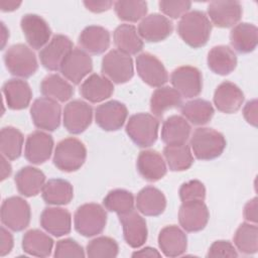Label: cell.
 <instances>
[{
	"instance_id": "obj_37",
	"label": "cell",
	"mask_w": 258,
	"mask_h": 258,
	"mask_svg": "<svg viewBox=\"0 0 258 258\" xmlns=\"http://www.w3.org/2000/svg\"><path fill=\"white\" fill-rule=\"evenodd\" d=\"M53 240L38 229L27 231L22 238V249L25 253L36 257H47L50 255Z\"/></svg>"
},
{
	"instance_id": "obj_7",
	"label": "cell",
	"mask_w": 258,
	"mask_h": 258,
	"mask_svg": "<svg viewBox=\"0 0 258 258\" xmlns=\"http://www.w3.org/2000/svg\"><path fill=\"white\" fill-rule=\"evenodd\" d=\"M31 218L29 204L20 197H10L1 206V222L14 232H20L28 227Z\"/></svg>"
},
{
	"instance_id": "obj_31",
	"label": "cell",
	"mask_w": 258,
	"mask_h": 258,
	"mask_svg": "<svg viewBox=\"0 0 258 258\" xmlns=\"http://www.w3.org/2000/svg\"><path fill=\"white\" fill-rule=\"evenodd\" d=\"M190 129L186 119L179 115H172L163 122L161 139L166 145L185 144L189 137Z\"/></svg>"
},
{
	"instance_id": "obj_29",
	"label": "cell",
	"mask_w": 258,
	"mask_h": 258,
	"mask_svg": "<svg viewBox=\"0 0 258 258\" xmlns=\"http://www.w3.org/2000/svg\"><path fill=\"white\" fill-rule=\"evenodd\" d=\"M137 210L149 217L161 215L166 208V199L161 190L154 186L143 187L136 197Z\"/></svg>"
},
{
	"instance_id": "obj_8",
	"label": "cell",
	"mask_w": 258,
	"mask_h": 258,
	"mask_svg": "<svg viewBox=\"0 0 258 258\" xmlns=\"http://www.w3.org/2000/svg\"><path fill=\"white\" fill-rule=\"evenodd\" d=\"M102 74L111 82L124 84L132 79L134 75L133 60L118 49L110 50L102 59Z\"/></svg>"
},
{
	"instance_id": "obj_42",
	"label": "cell",
	"mask_w": 258,
	"mask_h": 258,
	"mask_svg": "<svg viewBox=\"0 0 258 258\" xmlns=\"http://www.w3.org/2000/svg\"><path fill=\"white\" fill-rule=\"evenodd\" d=\"M234 244L243 254H255L258 250V228L255 224L242 223L235 235Z\"/></svg>"
},
{
	"instance_id": "obj_1",
	"label": "cell",
	"mask_w": 258,
	"mask_h": 258,
	"mask_svg": "<svg viewBox=\"0 0 258 258\" xmlns=\"http://www.w3.org/2000/svg\"><path fill=\"white\" fill-rule=\"evenodd\" d=\"M212 23L208 16L200 10L183 14L177 24V32L181 39L194 48L204 46L211 35Z\"/></svg>"
},
{
	"instance_id": "obj_36",
	"label": "cell",
	"mask_w": 258,
	"mask_h": 258,
	"mask_svg": "<svg viewBox=\"0 0 258 258\" xmlns=\"http://www.w3.org/2000/svg\"><path fill=\"white\" fill-rule=\"evenodd\" d=\"M182 105L181 95L168 86L156 89L150 99V110L154 116L160 118L163 113L169 109L177 108Z\"/></svg>"
},
{
	"instance_id": "obj_45",
	"label": "cell",
	"mask_w": 258,
	"mask_h": 258,
	"mask_svg": "<svg viewBox=\"0 0 258 258\" xmlns=\"http://www.w3.org/2000/svg\"><path fill=\"white\" fill-rule=\"evenodd\" d=\"M87 256L91 258L116 257L119 252L118 243L110 237L101 236L91 240L86 248Z\"/></svg>"
},
{
	"instance_id": "obj_39",
	"label": "cell",
	"mask_w": 258,
	"mask_h": 258,
	"mask_svg": "<svg viewBox=\"0 0 258 258\" xmlns=\"http://www.w3.org/2000/svg\"><path fill=\"white\" fill-rule=\"evenodd\" d=\"M180 112L194 125L207 124L214 115L212 104L204 99H194L180 106Z\"/></svg>"
},
{
	"instance_id": "obj_13",
	"label": "cell",
	"mask_w": 258,
	"mask_h": 258,
	"mask_svg": "<svg viewBox=\"0 0 258 258\" xmlns=\"http://www.w3.org/2000/svg\"><path fill=\"white\" fill-rule=\"evenodd\" d=\"M136 70L141 80L150 87H162L168 81V74L163 63L149 52L136 57Z\"/></svg>"
},
{
	"instance_id": "obj_21",
	"label": "cell",
	"mask_w": 258,
	"mask_h": 258,
	"mask_svg": "<svg viewBox=\"0 0 258 258\" xmlns=\"http://www.w3.org/2000/svg\"><path fill=\"white\" fill-rule=\"evenodd\" d=\"M52 148L53 139L51 135L37 130L27 136L24 155L30 163L41 164L49 159Z\"/></svg>"
},
{
	"instance_id": "obj_52",
	"label": "cell",
	"mask_w": 258,
	"mask_h": 258,
	"mask_svg": "<svg viewBox=\"0 0 258 258\" xmlns=\"http://www.w3.org/2000/svg\"><path fill=\"white\" fill-rule=\"evenodd\" d=\"M84 5L86 6V8L92 12L95 13H100V12H104L107 11L111 8V6L113 5L112 1H108V0H102V1H84Z\"/></svg>"
},
{
	"instance_id": "obj_19",
	"label": "cell",
	"mask_w": 258,
	"mask_h": 258,
	"mask_svg": "<svg viewBox=\"0 0 258 258\" xmlns=\"http://www.w3.org/2000/svg\"><path fill=\"white\" fill-rule=\"evenodd\" d=\"M173 30L172 22L158 13L145 16L138 25V34L148 42H158L167 38Z\"/></svg>"
},
{
	"instance_id": "obj_56",
	"label": "cell",
	"mask_w": 258,
	"mask_h": 258,
	"mask_svg": "<svg viewBox=\"0 0 258 258\" xmlns=\"http://www.w3.org/2000/svg\"><path fill=\"white\" fill-rule=\"evenodd\" d=\"M1 166H2V170H1V179L4 180L5 178H7V177L11 174L12 168H11L10 163L7 161L6 157L3 156V155L1 156Z\"/></svg>"
},
{
	"instance_id": "obj_54",
	"label": "cell",
	"mask_w": 258,
	"mask_h": 258,
	"mask_svg": "<svg viewBox=\"0 0 258 258\" xmlns=\"http://www.w3.org/2000/svg\"><path fill=\"white\" fill-rule=\"evenodd\" d=\"M161 254L152 247H145L141 250L135 251L132 254V257H160Z\"/></svg>"
},
{
	"instance_id": "obj_25",
	"label": "cell",
	"mask_w": 258,
	"mask_h": 258,
	"mask_svg": "<svg viewBox=\"0 0 258 258\" xmlns=\"http://www.w3.org/2000/svg\"><path fill=\"white\" fill-rule=\"evenodd\" d=\"M2 92L7 107L12 110H22L28 107L32 91L27 82L20 79H11L4 83Z\"/></svg>"
},
{
	"instance_id": "obj_43",
	"label": "cell",
	"mask_w": 258,
	"mask_h": 258,
	"mask_svg": "<svg viewBox=\"0 0 258 258\" xmlns=\"http://www.w3.org/2000/svg\"><path fill=\"white\" fill-rule=\"evenodd\" d=\"M114 10L119 19L136 22L147 13V3L141 0H120L114 3Z\"/></svg>"
},
{
	"instance_id": "obj_26",
	"label": "cell",
	"mask_w": 258,
	"mask_h": 258,
	"mask_svg": "<svg viewBox=\"0 0 258 258\" xmlns=\"http://www.w3.org/2000/svg\"><path fill=\"white\" fill-rule=\"evenodd\" d=\"M139 174L148 181H157L166 174V165L162 156L155 150H143L136 161Z\"/></svg>"
},
{
	"instance_id": "obj_14",
	"label": "cell",
	"mask_w": 258,
	"mask_h": 258,
	"mask_svg": "<svg viewBox=\"0 0 258 258\" xmlns=\"http://www.w3.org/2000/svg\"><path fill=\"white\" fill-rule=\"evenodd\" d=\"M210 218V213L204 201L183 202L178 211V221L186 232L203 230Z\"/></svg>"
},
{
	"instance_id": "obj_33",
	"label": "cell",
	"mask_w": 258,
	"mask_h": 258,
	"mask_svg": "<svg viewBox=\"0 0 258 258\" xmlns=\"http://www.w3.org/2000/svg\"><path fill=\"white\" fill-rule=\"evenodd\" d=\"M208 67L218 75L226 76L232 73L237 66V56L227 45H216L208 53Z\"/></svg>"
},
{
	"instance_id": "obj_28",
	"label": "cell",
	"mask_w": 258,
	"mask_h": 258,
	"mask_svg": "<svg viewBox=\"0 0 258 258\" xmlns=\"http://www.w3.org/2000/svg\"><path fill=\"white\" fill-rule=\"evenodd\" d=\"M79 44L87 52L93 54L103 53L110 45V32L99 25L87 26L79 36Z\"/></svg>"
},
{
	"instance_id": "obj_22",
	"label": "cell",
	"mask_w": 258,
	"mask_h": 258,
	"mask_svg": "<svg viewBox=\"0 0 258 258\" xmlns=\"http://www.w3.org/2000/svg\"><path fill=\"white\" fill-rule=\"evenodd\" d=\"M244 102L242 90L232 82L221 83L214 94V104L216 108L226 114L236 113Z\"/></svg>"
},
{
	"instance_id": "obj_48",
	"label": "cell",
	"mask_w": 258,
	"mask_h": 258,
	"mask_svg": "<svg viewBox=\"0 0 258 258\" xmlns=\"http://www.w3.org/2000/svg\"><path fill=\"white\" fill-rule=\"evenodd\" d=\"M158 6L160 11L171 18H178L185 14L190 6V1H159Z\"/></svg>"
},
{
	"instance_id": "obj_5",
	"label": "cell",
	"mask_w": 258,
	"mask_h": 258,
	"mask_svg": "<svg viewBox=\"0 0 258 258\" xmlns=\"http://www.w3.org/2000/svg\"><path fill=\"white\" fill-rule=\"evenodd\" d=\"M159 121L148 113L132 115L126 125V133L139 147H149L157 139Z\"/></svg>"
},
{
	"instance_id": "obj_4",
	"label": "cell",
	"mask_w": 258,
	"mask_h": 258,
	"mask_svg": "<svg viewBox=\"0 0 258 258\" xmlns=\"http://www.w3.org/2000/svg\"><path fill=\"white\" fill-rule=\"evenodd\" d=\"M76 231L85 236L93 237L101 234L107 223V213L105 209L95 203L80 206L74 216Z\"/></svg>"
},
{
	"instance_id": "obj_46",
	"label": "cell",
	"mask_w": 258,
	"mask_h": 258,
	"mask_svg": "<svg viewBox=\"0 0 258 258\" xmlns=\"http://www.w3.org/2000/svg\"><path fill=\"white\" fill-rule=\"evenodd\" d=\"M179 198L182 203L188 201H205L206 187L204 183L198 179L188 180L180 185Z\"/></svg>"
},
{
	"instance_id": "obj_11",
	"label": "cell",
	"mask_w": 258,
	"mask_h": 258,
	"mask_svg": "<svg viewBox=\"0 0 258 258\" xmlns=\"http://www.w3.org/2000/svg\"><path fill=\"white\" fill-rule=\"evenodd\" d=\"M170 82L173 88L184 98L197 97L202 92V73L191 66H182L175 69L171 73Z\"/></svg>"
},
{
	"instance_id": "obj_15",
	"label": "cell",
	"mask_w": 258,
	"mask_h": 258,
	"mask_svg": "<svg viewBox=\"0 0 258 258\" xmlns=\"http://www.w3.org/2000/svg\"><path fill=\"white\" fill-rule=\"evenodd\" d=\"M20 26L30 47L40 49L48 42L51 30L41 16L32 13L25 14L20 20Z\"/></svg>"
},
{
	"instance_id": "obj_55",
	"label": "cell",
	"mask_w": 258,
	"mask_h": 258,
	"mask_svg": "<svg viewBox=\"0 0 258 258\" xmlns=\"http://www.w3.org/2000/svg\"><path fill=\"white\" fill-rule=\"evenodd\" d=\"M20 5H21V1H14V0H1L0 1V8L4 12L14 11Z\"/></svg>"
},
{
	"instance_id": "obj_40",
	"label": "cell",
	"mask_w": 258,
	"mask_h": 258,
	"mask_svg": "<svg viewBox=\"0 0 258 258\" xmlns=\"http://www.w3.org/2000/svg\"><path fill=\"white\" fill-rule=\"evenodd\" d=\"M163 155L169 169L172 171L186 170L194 162L190 148L186 144L166 145L163 149Z\"/></svg>"
},
{
	"instance_id": "obj_12",
	"label": "cell",
	"mask_w": 258,
	"mask_h": 258,
	"mask_svg": "<svg viewBox=\"0 0 258 258\" xmlns=\"http://www.w3.org/2000/svg\"><path fill=\"white\" fill-rule=\"evenodd\" d=\"M93 108L82 100L68 103L63 109V126L72 134L84 132L92 123Z\"/></svg>"
},
{
	"instance_id": "obj_6",
	"label": "cell",
	"mask_w": 258,
	"mask_h": 258,
	"mask_svg": "<svg viewBox=\"0 0 258 258\" xmlns=\"http://www.w3.org/2000/svg\"><path fill=\"white\" fill-rule=\"evenodd\" d=\"M4 62L11 75L24 79L31 77L38 69L35 53L23 43L11 45L4 54Z\"/></svg>"
},
{
	"instance_id": "obj_16",
	"label": "cell",
	"mask_w": 258,
	"mask_h": 258,
	"mask_svg": "<svg viewBox=\"0 0 258 258\" xmlns=\"http://www.w3.org/2000/svg\"><path fill=\"white\" fill-rule=\"evenodd\" d=\"M127 115L128 110L123 103L111 100L96 108L95 119L103 130L117 131L124 125Z\"/></svg>"
},
{
	"instance_id": "obj_20",
	"label": "cell",
	"mask_w": 258,
	"mask_h": 258,
	"mask_svg": "<svg viewBox=\"0 0 258 258\" xmlns=\"http://www.w3.org/2000/svg\"><path fill=\"white\" fill-rule=\"evenodd\" d=\"M123 228V236L126 243L132 248L141 247L147 240V226L142 218L134 209L118 215Z\"/></svg>"
},
{
	"instance_id": "obj_3",
	"label": "cell",
	"mask_w": 258,
	"mask_h": 258,
	"mask_svg": "<svg viewBox=\"0 0 258 258\" xmlns=\"http://www.w3.org/2000/svg\"><path fill=\"white\" fill-rule=\"evenodd\" d=\"M87 149L84 143L74 137L59 141L54 149L53 164L61 171L72 172L80 169L86 161Z\"/></svg>"
},
{
	"instance_id": "obj_35",
	"label": "cell",
	"mask_w": 258,
	"mask_h": 258,
	"mask_svg": "<svg viewBox=\"0 0 258 258\" xmlns=\"http://www.w3.org/2000/svg\"><path fill=\"white\" fill-rule=\"evenodd\" d=\"M43 201L48 205L61 206L69 204L74 197V189L71 182L61 178L48 179L42 189Z\"/></svg>"
},
{
	"instance_id": "obj_2",
	"label": "cell",
	"mask_w": 258,
	"mask_h": 258,
	"mask_svg": "<svg viewBox=\"0 0 258 258\" xmlns=\"http://www.w3.org/2000/svg\"><path fill=\"white\" fill-rule=\"evenodd\" d=\"M189 144L198 159L211 160L223 153L226 147V139L222 133L213 128L201 127L194 131Z\"/></svg>"
},
{
	"instance_id": "obj_10",
	"label": "cell",
	"mask_w": 258,
	"mask_h": 258,
	"mask_svg": "<svg viewBox=\"0 0 258 258\" xmlns=\"http://www.w3.org/2000/svg\"><path fill=\"white\" fill-rule=\"evenodd\" d=\"M93 70V61L87 51L81 48H73L63 58L59 71L61 75L75 85L81 81Z\"/></svg>"
},
{
	"instance_id": "obj_27",
	"label": "cell",
	"mask_w": 258,
	"mask_h": 258,
	"mask_svg": "<svg viewBox=\"0 0 258 258\" xmlns=\"http://www.w3.org/2000/svg\"><path fill=\"white\" fill-rule=\"evenodd\" d=\"M114 92L113 83L105 76L92 74L80 87V94L91 103L102 102L112 96Z\"/></svg>"
},
{
	"instance_id": "obj_30",
	"label": "cell",
	"mask_w": 258,
	"mask_h": 258,
	"mask_svg": "<svg viewBox=\"0 0 258 258\" xmlns=\"http://www.w3.org/2000/svg\"><path fill=\"white\" fill-rule=\"evenodd\" d=\"M15 184L19 194L30 198L38 195L45 181L44 173L33 166H24L15 175Z\"/></svg>"
},
{
	"instance_id": "obj_34",
	"label": "cell",
	"mask_w": 258,
	"mask_h": 258,
	"mask_svg": "<svg viewBox=\"0 0 258 258\" xmlns=\"http://www.w3.org/2000/svg\"><path fill=\"white\" fill-rule=\"evenodd\" d=\"M232 46L240 53H249L253 51L258 42L257 27L248 22H242L233 27L230 33Z\"/></svg>"
},
{
	"instance_id": "obj_38",
	"label": "cell",
	"mask_w": 258,
	"mask_h": 258,
	"mask_svg": "<svg viewBox=\"0 0 258 258\" xmlns=\"http://www.w3.org/2000/svg\"><path fill=\"white\" fill-rule=\"evenodd\" d=\"M41 94L49 99L66 102L74 95L73 86L57 74L46 76L40 84Z\"/></svg>"
},
{
	"instance_id": "obj_41",
	"label": "cell",
	"mask_w": 258,
	"mask_h": 258,
	"mask_svg": "<svg viewBox=\"0 0 258 258\" xmlns=\"http://www.w3.org/2000/svg\"><path fill=\"white\" fill-rule=\"evenodd\" d=\"M23 135L15 127L7 126L1 129L0 148L1 153L9 160H15L21 155Z\"/></svg>"
},
{
	"instance_id": "obj_23",
	"label": "cell",
	"mask_w": 258,
	"mask_h": 258,
	"mask_svg": "<svg viewBox=\"0 0 258 258\" xmlns=\"http://www.w3.org/2000/svg\"><path fill=\"white\" fill-rule=\"evenodd\" d=\"M40 226L49 234L61 237L71 232V213L59 207L45 208L40 215Z\"/></svg>"
},
{
	"instance_id": "obj_24",
	"label": "cell",
	"mask_w": 258,
	"mask_h": 258,
	"mask_svg": "<svg viewBox=\"0 0 258 258\" xmlns=\"http://www.w3.org/2000/svg\"><path fill=\"white\" fill-rule=\"evenodd\" d=\"M158 246L166 257H177L185 252L187 238L185 233L177 226H166L158 235Z\"/></svg>"
},
{
	"instance_id": "obj_49",
	"label": "cell",
	"mask_w": 258,
	"mask_h": 258,
	"mask_svg": "<svg viewBox=\"0 0 258 258\" xmlns=\"http://www.w3.org/2000/svg\"><path fill=\"white\" fill-rule=\"evenodd\" d=\"M208 257H237L238 253L233 246V244L229 241L219 240L215 241L207 254Z\"/></svg>"
},
{
	"instance_id": "obj_9",
	"label": "cell",
	"mask_w": 258,
	"mask_h": 258,
	"mask_svg": "<svg viewBox=\"0 0 258 258\" xmlns=\"http://www.w3.org/2000/svg\"><path fill=\"white\" fill-rule=\"evenodd\" d=\"M60 114V105L55 100L46 97L36 99L30 108L33 124L45 131H54L59 127Z\"/></svg>"
},
{
	"instance_id": "obj_53",
	"label": "cell",
	"mask_w": 258,
	"mask_h": 258,
	"mask_svg": "<svg viewBox=\"0 0 258 258\" xmlns=\"http://www.w3.org/2000/svg\"><path fill=\"white\" fill-rule=\"evenodd\" d=\"M244 217L249 222H252V223L257 222V199L256 198L252 199L245 205Z\"/></svg>"
},
{
	"instance_id": "obj_44",
	"label": "cell",
	"mask_w": 258,
	"mask_h": 258,
	"mask_svg": "<svg viewBox=\"0 0 258 258\" xmlns=\"http://www.w3.org/2000/svg\"><path fill=\"white\" fill-rule=\"evenodd\" d=\"M104 207L110 211L115 212L118 215L127 213L134 208V197L132 192L117 188L109 191L103 200Z\"/></svg>"
},
{
	"instance_id": "obj_51",
	"label": "cell",
	"mask_w": 258,
	"mask_h": 258,
	"mask_svg": "<svg viewBox=\"0 0 258 258\" xmlns=\"http://www.w3.org/2000/svg\"><path fill=\"white\" fill-rule=\"evenodd\" d=\"M1 244H0V255L5 256L9 254L13 248V236L4 227H1Z\"/></svg>"
},
{
	"instance_id": "obj_50",
	"label": "cell",
	"mask_w": 258,
	"mask_h": 258,
	"mask_svg": "<svg viewBox=\"0 0 258 258\" xmlns=\"http://www.w3.org/2000/svg\"><path fill=\"white\" fill-rule=\"evenodd\" d=\"M245 120L252 126H257V100H251L246 103L243 109Z\"/></svg>"
},
{
	"instance_id": "obj_32",
	"label": "cell",
	"mask_w": 258,
	"mask_h": 258,
	"mask_svg": "<svg viewBox=\"0 0 258 258\" xmlns=\"http://www.w3.org/2000/svg\"><path fill=\"white\" fill-rule=\"evenodd\" d=\"M113 39L119 51L131 55L136 54L143 48V41L132 24L123 23L116 27L113 33Z\"/></svg>"
},
{
	"instance_id": "obj_17",
	"label": "cell",
	"mask_w": 258,
	"mask_h": 258,
	"mask_svg": "<svg viewBox=\"0 0 258 258\" xmlns=\"http://www.w3.org/2000/svg\"><path fill=\"white\" fill-rule=\"evenodd\" d=\"M72 49L73 42L68 36L63 34L53 35L50 41L39 51L40 62L48 71H57Z\"/></svg>"
},
{
	"instance_id": "obj_18",
	"label": "cell",
	"mask_w": 258,
	"mask_h": 258,
	"mask_svg": "<svg viewBox=\"0 0 258 258\" xmlns=\"http://www.w3.org/2000/svg\"><path fill=\"white\" fill-rule=\"evenodd\" d=\"M208 15L214 25L232 27L242 17V5L239 1H212L208 5Z\"/></svg>"
},
{
	"instance_id": "obj_47",
	"label": "cell",
	"mask_w": 258,
	"mask_h": 258,
	"mask_svg": "<svg viewBox=\"0 0 258 258\" xmlns=\"http://www.w3.org/2000/svg\"><path fill=\"white\" fill-rule=\"evenodd\" d=\"M85 255L86 254L83 247L71 238L59 240L55 245V250L53 254V256L57 258H83L85 257Z\"/></svg>"
}]
</instances>
